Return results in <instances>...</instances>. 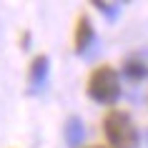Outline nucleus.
I'll return each instance as SVG.
<instances>
[{
	"instance_id": "nucleus-1",
	"label": "nucleus",
	"mask_w": 148,
	"mask_h": 148,
	"mask_svg": "<svg viewBox=\"0 0 148 148\" xmlns=\"http://www.w3.org/2000/svg\"><path fill=\"white\" fill-rule=\"evenodd\" d=\"M103 133L113 148H136L138 146V131L133 125L131 116L121 108H110L103 116Z\"/></svg>"
},
{
	"instance_id": "nucleus-2",
	"label": "nucleus",
	"mask_w": 148,
	"mask_h": 148,
	"mask_svg": "<svg viewBox=\"0 0 148 148\" xmlns=\"http://www.w3.org/2000/svg\"><path fill=\"white\" fill-rule=\"evenodd\" d=\"M88 95L101 106H113L121 98V78L116 68L110 65H98L88 78Z\"/></svg>"
},
{
	"instance_id": "nucleus-3",
	"label": "nucleus",
	"mask_w": 148,
	"mask_h": 148,
	"mask_svg": "<svg viewBox=\"0 0 148 148\" xmlns=\"http://www.w3.org/2000/svg\"><path fill=\"white\" fill-rule=\"evenodd\" d=\"M48 73H50V60L48 55H35L28 68V93L38 95L48 86Z\"/></svg>"
},
{
	"instance_id": "nucleus-4",
	"label": "nucleus",
	"mask_w": 148,
	"mask_h": 148,
	"mask_svg": "<svg viewBox=\"0 0 148 148\" xmlns=\"http://www.w3.org/2000/svg\"><path fill=\"white\" fill-rule=\"evenodd\" d=\"M93 40H95L93 23H90V18L83 13V15H78V20H75V35H73L75 53H78V55H86V50L93 45Z\"/></svg>"
},
{
	"instance_id": "nucleus-5",
	"label": "nucleus",
	"mask_w": 148,
	"mask_h": 148,
	"mask_svg": "<svg viewBox=\"0 0 148 148\" xmlns=\"http://www.w3.org/2000/svg\"><path fill=\"white\" fill-rule=\"evenodd\" d=\"M123 73L131 80H143L148 75V58L143 53H133L123 60Z\"/></svg>"
},
{
	"instance_id": "nucleus-6",
	"label": "nucleus",
	"mask_w": 148,
	"mask_h": 148,
	"mask_svg": "<svg viewBox=\"0 0 148 148\" xmlns=\"http://www.w3.org/2000/svg\"><path fill=\"white\" fill-rule=\"evenodd\" d=\"M83 136H86V128H83V121L80 118H68V123H65V143L70 148H78L83 143Z\"/></svg>"
},
{
	"instance_id": "nucleus-7",
	"label": "nucleus",
	"mask_w": 148,
	"mask_h": 148,
	"mask_svg": "<svg viewBox=\"0 0 148 148\" xmlns=\"http://www.w3.org/2000/svg\"><path fill=\"white\" fill-rule=\"evenodd\" d=\"M93 5L101 10L108 20H116L118 13H121V8H123V3H101V0H98V3H93Z\"/></svg>"
},
{
	"instance_id": "nucleus-8",
	"label": "nucleus",
	"mask_w": 148,
	"mask_h": 148,
	"mask_svg": "<svg viewBox=\"0 0 148 148\" xmlns=\"http://www.w3.org/2000/svg\"><path fill=\"white\" fill-rule=\"evenodd\" d=\"M88 148H106V146H88Z\"/></svg>"
}]
</instances>
